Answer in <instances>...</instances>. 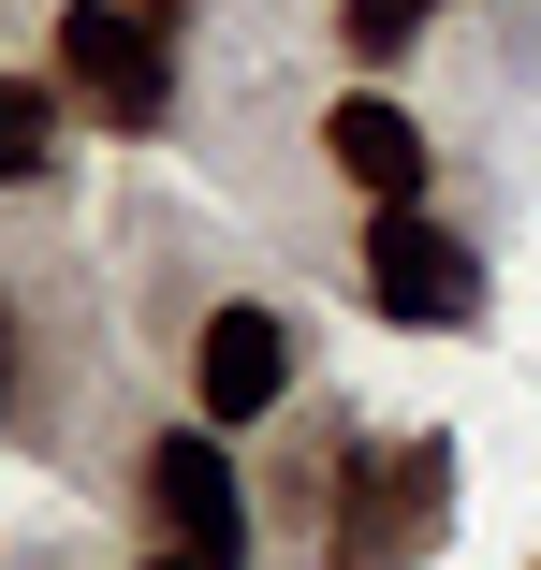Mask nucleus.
I'll use <instances>...</instances> for the list:
<instances>
[{"label": "nucleus", "mask_w": 541, "mask_h": 570, "mask_svg": "<svg viewBox=\"0 0 541 570\" xmlns=\"http://www.w3.org/2000/svg\"><path fill=\"white\" fill-rule=\"evenodd\" d=\"M322 161H337L366 205H424V132L395 102H337V118H322Z\"/></svg>", "instance_id": "6"}, {"label": "nucleus", "mask_w": 541, "mask_h": 570, "mask_svg": "<svg viewBox=\"0 0 541 570\" xmlns=\"http://www.w3.org/2000/svg\"><path fill=\"white\" fill-rule=\"evenodd\" d=\"M278 395H293V322H278V307H205V322H190V410L235 439V424H264Z\"/></svg>", "instance_id": "5"}, {"label": "nucleus", "mask_w": 541, "mask_h": 570, "mask_svg": "<svg viewBox=\"0 0 541 570\" xmlns=\"http://www.w3.org/2000/svg\"><path fill=\"white\" fill-rule=\"evenodd\" d=\"M147 512H161V541L176 556H249V483H235V453H220V424H176V439H147Z\"/></svg>", "instance_id": "4"}, {"label": "nucleus", "mask_w": 541, "mask_h": 570, "mask_svg": "<svg viewBox=\"0 0 541 570\" xmlns=\"http://www.w3.org/2000/svg\"><path fill=\"white\" fill-rule=\"evenodd\" d=\"M0 410H16V293H0Z\"/></svg>", "instance_id": "9"}, {"label": "nucleus", "mask_w": 541, "mask_h": 570, "mask_svg": "<svg viewBox=\"0 0 541 570\" xmlns=\"http://www.w3.org/2000/svg\"><path fill=\"white\" fill-rule=\"evenodd\" d=\"M454 527V439H395L352 469V498L322 512V570H410Z\"/></svg>", "instance_id": "2"}, {"label": "nucleus", "mask_w": 541, "mask_h": 570, "mask_svg": "<svg viewBox=\"0 0 541 570\" xmlns=\"http://www.w3.org/2000/svg\"><path fill=\"white\" fill-rule=\"evenodd\" d=\"M59 161V88H30V73H0V190H30Z\"/></svg>", "instance_id": "7"}, {"label": "nucleus", "mask_w": 541, "mask_h": 570, "mask_svg": "<svg viewBox=\"0 0 541 570\" xmlns=\"http://www.w3.org/2000/svg\"><path fill=\"white\" fill-rule=\"evenodd\" d=\"M176 16L190 0H59V102L102 132L176 118Z\"/></svg>", "instance_id": "1"}, {"label": "nucleus", "mask_w": 541, "mask_h": 570, "mask_svg": "<svg viewBox=\"0 0 541 570\" xmlns=\"http://www.w3.org/2000/svg\"><path fill=\"white\" fill-rule=\"evenodd\" d=\"M147 570H220V556H147Z\"/></svg>", "instance_id": "10"}, {"label": "nucleus", "mask_w": 541, "mask_h": 570, "mask_svg": "<svg viewBox=\"0 0 541 570\" xmlns=\"http://www.w3.org/2000/svg\"><path fill=\"white\" fill-rule=\"evenodd\" d=\"M366 307L410 322V336L483 322V264H469V235H454V219H424V205H381V219H366Z\"/></svg>", "instance_id": "3"}, {"label": "nucleus", "mask_w": 541, "mask_h": 570, "mask_svg": "<svg viewBox=\"0 0 541 570\" xmlns=\"http://www.w3.org/2000/svg\"><path fill=\"white\" fill-rule=\"evenodd\" d=\"M440 16H454V0H337V45H352V59H410Z\"/></svg>", "instance_id": "8"}]
</instances>
